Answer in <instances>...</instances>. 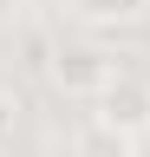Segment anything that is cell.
I'll return each mask as SVG.
<instances>
[{"mask_svg":"<svg viewBox=\"0 0 150 157\" xmlns=\"http://www.w3.org/2000/svg\"><path fill=\"white\" fill-rule=\"evenodd\" d=\"M118 52L98 46V39H59V46L46 52V78H52V92L59 98H85V105H98L104 85L118 78Z\"/></svg>","mask_w":150,"mask_h":157,"instance_id":"cell-1","label":"cell"},{"mask_svg":"<svg viewBox=\"0 0 150 157\" xmlns=\"http://www.w3.org/2000/svg\"><path fill=\"white\" fill-rule=\"evenodd\" d=\"M91 124L118 131V137H130V144H150V72L124 66V72L104 85V98L91 105Z\"/></svg>","mask_w":150,"mask_h":157,"instance_id":"cell-2","label":"cell"},{"mask_svg":"<svg viewBox=\"0 0 150 157\" xmlns=\"http://www.w3.org/2000/svg\"><path fill=\"white\" fill-rule=\"evenodd\" d=\"M59 7L85 33H124V26H144L150 20V0H59Z\"/></svg>","mask_w":150,"mask_h":157,"instance_id":"cell-3","label":"cell"},{"mask_svg":"<svg viewBox=\"0 0 150 157\" xmlns=\"http://www.w3.org/2000/svg\"><path fill=\"white\" fill-rule=\"evenodd\" d=\"M79 157H137V144L118 131H104V124H85L79 131Z\"/></svg>","mask_w":150,"mask_h":157,"instance_id":"cell-4","label":"cell"},{"mask_svg":"<svg viewBox=\"0 0 150 157\" xmlns=\"http://www.w3.org/2000/svg\"><path fill=\"white\" fill-rule=\"evenodd\" d=\"M20 124H26V105H20V92H7V85H0V157L13 151Z\"/></svg>","mask_w":150,"mask_h":157,"instance_id":"cell-5","label":"cell"},{"mask_svg":"<svg viewBox=\"0 0 150 157\" xmlns=\"http://www.w3.org/2000/svg\"><path fill=\"white\" fill-rule=\"evenodd\" d=\"M20 13H26V0H0V33H13V26H20Z\"/></svg>","mask_w":150,"mask_h":157,"instance_id":"cell-6","label":"cell"}]
</instances>
